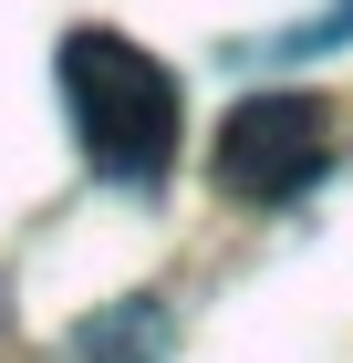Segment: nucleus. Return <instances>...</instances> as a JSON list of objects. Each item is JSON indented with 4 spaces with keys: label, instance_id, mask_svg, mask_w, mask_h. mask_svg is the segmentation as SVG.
Returning a JSON list of instances; mask_svg holds the SVG:
<instances>
[{
    "label": "nucleus",
    "instance_id": "1",
    "mask_svg": "<svg viewBox=\"0 0 353 363\" xmlns=\"http://www.w3.org/2000/svg\"><path fill=\"white\" fill-rule=\"evenodd\" d=\"M63 114L83 135V167L114 177V187H156L177 167V135H188V104H177V73H166L146 42L125 31H63Z\"/></svg>",
    "mask_w": 353,
    "mask_h": 363
},
{
    "label": "nucleus",
    "instance_id": "2",
    "mask_svg": "<svg viewBox=\"0 0 353 363\" xmlns=\"http://www.w3.org/2000/svg\"><path fill=\"white\" fill-rule=\"evenodd\" d=\"M208 167L229 197H249V208H281V197H301L312 177L332 167V104L322 94H249V104H229V125H218Z\"/></svg>",
    "mask_w": 353,
    "mask_h": 363
}]
</instances>
